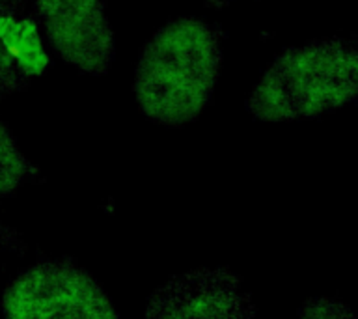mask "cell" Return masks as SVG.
Here are the masks:
<instances>
[{"mask_svg": "<svg viewBox=\"0 0 358 319\" xmlns=\"http://www.w3.org/2000/svg\"><path fill=\"white\" fill-rule=\"evenodd\" d=\"M49 43L88 75H105L114 58V34L101 0H34Z\"/></svg>", "mask_w": 358, "mask_h": 319, "instance_id": "4", "label": "cell"}, {"mask_svg": "<svg viewBox=\"0 0 358 319\" xmlns=\"http://www.w3.org/2000/svg\"><path fill=\"white\" fill-rule=\"evenodd\" d=\"M220 58V36L203 21L179 19L161 28L136 67L142 112L162 125L192 122L211 101Z\"/></svg>", "mask_w": 358, "mask_h": 319, "instance_id": "1", "label": "cell"}, {"mask_svg": "<svg viewBox=\"0 0 358 319\" xmlns=\"http://www.w3.org/2000/svg\"><path fill=\"white\" fill-rule=\"evenodd\" d=\"M49 66L36 17L22 0H0V103Z\"/></svg>", "mask_w": 358, "mask_h": 319, "instance_id": "6", "label": "cell"}, {"mask_svg": "<svg viewBox=\"0 0 358 319\" xmlns=\"http://www.w3.org/2000/svg\"><path fill=\"white\" fill-rule=\"evenodd\" d=\"M357 92L355 45L323 39L284 50L257 83L246 106L265 122H289L349 105Z\"/></svg>", "mask_w": 358, "mask_h": 319, "instance_id": "2", "label": "cell"}, {"mask_svg": "<svg viewBox=\"0 0 358 319\" xmlns=\"http://www.w3.org/2000/svg\"><path fill=\"white\" fill-rule=\"evenodd\" d=\"M296 319H355L351 310L332 299H312L299 312Z\"/></svg>", "mask_w": 358, "mask_h": 319, "instance_id": "8", "label": "cell"}, {"mask_svg": "<svg viewBox=\"0 0 358 319\" xmlns=\"http://www.w3.org/2000/svg\"><path fill=\"white\" fill-rule=\"evenodd\" d=\"M209 8H217V10H220V8H226L228 4H231V2H235V0H203Z\"/></svg>", "mask_w": 358, "mask_h": 319, "instance_id": "9", "label": "cell"}, {"mask_svg": "<svg viewBox=\"0 0 358 319\" xmlns=\"http://www.w3.org/2000/svg\"><path fill=\"white\" fill-rule=\"evenodd\" d=\"M28 170L30 164L4 123H0V196L15 190L28 176Z\"/></svg>", "mask_w": 358, "mask_h": 319, "instance_id": "7", "label": "cell"}, {"mask_svg": "<svg viewBox=\"0 0 358 319\" xmlns=\"http://www.w3.org/2000/svg\"><path fill=\"white\" fill-rule=\"evenodd\" d=\"M145 319H256V310L234 274L196 269L159 288Z\"/></svg>", "mask_w": 358, "mask_h": 319, "instance_id": "5", "label": "cell"}, {"mask_svg": "<svg viewBox=\"0 0 358 319\" xmlns=\"http://www.w3.org/2000/svg\"><path fill=\"white\" fill-rule=\"evenodd\" d=\"M6 319H117L99 284L69 260L34 265L10 285Z\"/></svg>", "mask_w": 358, "mask_h": 319, "instance_id": "3", "label": "cell"}]
</instances>
